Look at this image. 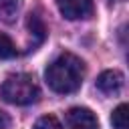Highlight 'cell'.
<instances>
[{"label": "cell", "mask_w": 129, "mask_h": 129, "mask_svg": "<svg viewBox=\"0 0 129 129\" xmlns=\"http://www.w3.org/2000/svg\"><path fill=\"white\" fill-rule=\"evenodd\" d=\"M83 77H85V62L71 52H62L60 56H56L46 67L44 73L46 85L60 95L75 93L81 87Z\"/></svg>", "instance_id": "1"}, {"label": "cell", "mask_w": 129, "mask_h": 129, "mask_svg": "<svg viewBox=\"0 0 129 129\" xmlns=\"http://www.w3.org/2000/svg\"><path fill=\"white\" fill-rule=\"evenodd\" d=\"M0 97L12 105H32L38 101L40 89L30 75L16 73L6 77V81L0 87Z\"/></svg>", "instance_id": "2"}, {"label": "cell", "mask_w": 129, "mask_h": 129, "mask_svg": "<svg viewBox=\"0 0 129 129\" xmlns=\"http://www.w3.org/2000/svg\"><path fill=\"white\" fill-rule=\"evenodd\" d=\"M64 123L69 129H99V121L95 113L87 107H73L64 115Z\"/></svg>", "instance_id": "3"}, {"label": "cell", "mask_w": 129, "mask_h": 129, "mask_svg": "<svg viewBox=\"0 0 129 129\" xmlns=\"http://www.w3.org/2000/svg\"><path fill=\"white\" fill-rule=\"evenodd\" d=\"M56 6L69 20H85L93 14V0H56Z\"/></svg>", "instance_id": "4"}, {"label": "cell", "mask_w": 129, "mask_h": 129, "mask_svg": "<svg viewBox=\"0 0 129 129\" xmlns=\"http://www.w3.org/2000/svg\"><path fill=\"white\" fill-rule=\"evenodd\" d=\"M123 83H125V79L119 71H105L97 79V89L105 95H117L123 89Z\"/></svg>", "instance_id": "5"}, {"label": "cell", "mask_w": 129, "mask_h": 129, "mask_svg": "<svg viewBox=\"0 0 129 129\" xmlns=\"http://www.w3.org/2000/svg\"><path fill=\"white\" fill-rule=\"evenodd\" d=\"M26 24H28V30H30V36H32V44H30V46L36 48V46L44 40V36H46V26H44L42 18H40L36 12H30V14H28Z\"/></svg>", "instance_id": "6"}, {"label": "cell", "mask_w": 129, "mask_h": 129, "mask_svg": "<svg viewBox=\"0 0 129 129\" xmlns=\"http://www.w3.org/2000/svg\"><path fill=\"white\" fill-rule=\"evenodd\" d=\"M20 10V0H0V22H12Z\"/></svg>", "instance_id": "7"}, {"label": "cell", "mask_w": 129, "mask_h": 129, "mask_svg": "<svg viewBox=\"0 0 129 129\" xmlns=\"http://www.w3.org/2000/svg\"><path fill=\"white\" fill-rule=\"evenodd\" d=\"M16 54H18L16 44H14L4 32H0V60H4V58H14Z\"/></svg>", "instance_id": "8"}, {"label": "cell", "mask_w": 129, "mask_h": 129, "mask_svg": "<svg viewBox=\"0 0 129 129\" xmlns=\"http://www.w3.org/2000/svg\"><path fill=\"white\" fill-rule=\"evenodd\" d=\"M111 123H113L115 129H127V105H125V103L119 105V107L113 111Z\"/></svg>", "instance_id": "9"}, {"label": "cell", "mask_w": 129, "mask_h": 129, "mask_svg": "<svg viewBox=\"0 0 129 129\" xmlns=\"http://www.w3.org/2000/svg\"><path fill=\"white\" fill-rule=\"evenodd\" d=\"M34 129H62V125L54 115H44L34 123Z\"/></svg>", "instance_id": "10"}, {"label": "cell", "mask_w": 129, "mask_h": 129, "mask_svg": "<svg viewBox=\"0 0 129 129\" xmlns=\"http://www.w3.org/2000/svg\"><path fill=\"white\" fill-rule=\"evenodd\" d=\"M8 125H10L8 115H6L4 111H0V129H8Z\"/></svg>", "instance_id": "11"}]
</instances>
